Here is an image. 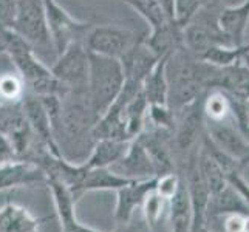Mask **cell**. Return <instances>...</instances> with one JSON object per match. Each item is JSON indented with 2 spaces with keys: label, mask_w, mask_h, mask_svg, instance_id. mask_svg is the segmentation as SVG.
I'll return each mask as SVG.
<instances>
[{
  "label": "cell",
  "mask_w": 249,
  "mask_h": 232,
  "mask_svg": "<svg viewBox=\"0 0 249 232\" xmlns=\"http://www.w3.org/2000/svg\"><path fill=\"white\" fill-rule=\"evenodd\" d=\"M225 223H223V232H243L245 217L238 214H229L225 215Z\"/></svg>",
  "instance_id": "f1b7e54d"
},
{
  "label": "cell",
  "mask_w": 249,
  "mask_h": 232,
  "mask_svg": "<svg viewBox=\"0 0 249 232\" xmlns=\"http://www.w3.org/2000/svg\"><path fill=\"white\" fill-rule=\"evenodd\" d=\"M229 96L240 101L249 99V67L243 62H235L228 67H220L215 87Z\"/></svg>",
  "instance_id": "4fadbf2b"
},
{
  "label": "cell",
  "mask_w": 249,
  "mask_h": 232,
  "mask_svg": "<svg viewBox=\"0 0 249 232\" xmlns=\"http://www.w3.org/2000/svg\"><path fill=\"white\" fill-rule=\"evenodd\" d=\"M13 31L34 51L51 50L56 54L48 30L44 0H17Z\"/></svg>",
  "instance_id": "3957f363"
},
{
  "label": "cell",
  "mask_w": 249,
  "mask_h": 232,
  "mask_svg": "<svg viewBox=\"0 0 249 232\" xmlns=\"http://www.w3.org/2000/svg\"><path fill=\"white\" fill-rule=\"evenodd\" d=\"M181 181H183V178L178 174H175V172L158 175L157 183H155V191L162 196V198L169 201L172 196L177 194L179 186H181Z\"/></svg>",
  "instance_id": "d4e9b609"
},
{
  "label": "cell",
  "mask_w": 249,
  "mask_h": 232,
  "mask_svg": "<svg viewBox=\"0 0 249 232\" xmlns=\"http://www.w3.org/2000/svg\"><path fill=\"white\" fill-rule=\"evenodd\" d=\"M172 232H192L191 223H172Z\"/></svg>",
  "instance_id": "4dcf8cb0"
},
{
  "label": "cell",
  "mask_w": 249,
  "mask_h": 232,
  "mask_svg": "<svg viewBox=\"0 0 249 232\" xmlns=\"http://www.w3.org/2000/svg\"><path fill=\"white\" fill-rule=\"evenodd\" d=\"M150 124V128H160L172 133L175 127V111L167 104H149L145 124Z\"/></svg>",
  "instance_id": "cb8c5ba5"
},
{
  "label": "cell",
  "mask_w": 249,
  "mask_h": 232,
  "mask_svg": "<svg viewBox=\"0 0 249 232\" xmlns=\"http://www.w3.org/2000/svg\"><path fill=\"white\" fill-rule=\"evenodd\" d=\"M17 0H0V31L13 30Z\"/></svg>",
  "instance_id": "4316f807"
},
{
  "label": "cell",
  "mask_w": 249,
  "mask_h": 232,
  "mask_svg": "<svg viewBox=\"0 0 249 232\" xmlns=\"http://www.w3.org/2000/svg\"><path fill=\"white\" fill-rule=\"evenodd\" d=\"M196 232H211V231H209L208 228H206V226H204V228H201V229H198V231H196Z\"/></svg>",
  "instance_id": "d590c367"
},
{
  "label": "cell",
  "mask_w": 249,
  "mask_h": 232,
  "mask_svg": "<svg viewBox=\"0 0 249 232\" xmlns=\"http://www.w3.org/2000/svg\"><path fill=\"white\" fill-rule=\"evenodd\" d=\"M27 94V87L20 74L14 71L0 73V106H17Z\"/></svg>",
  "instance_id": "44dd1931"
},
{
  "label": "cell",
  "mask_w": 249,
  "mask_h": 232,
  "mask_svg": "<svg viewBox=\"0 0 249 232\" xmlns=\"http://www.w3.org/2000/svg\"><path fill=\"white\" fill-rule=\"evenodd\" d=\"M223 0H198V3L201 5V6H204V5H212V3H221Z\"/></svg>",
  "instance_id": "1f68e13d"
},
{
  "label": "cell",
  "mask_w": 249,
  "mask_h": 232,
  "mask_svg": "<svg viewBox=\"0 0 249 232\" xmlns=\"http://www.w3.org/2000/svg\"><path fill=\"white\" fill-rule=\"evenodd\" d=\"M20 158L14 147L13 140L6 133L0 132V166L10 164V162H14Z\"/></svg>",
  "instance_id": "484cf974"
},
{
  "label": "cell",
  "mask_w": 249,
  "mask_h": 232,
  "mask_svg": "<svg viewBox=\"0 0 249 232\" xmlns=\"http://www.w3.org/2000/svg\"><path fill=\"white\" fill-rule=\"evenodd\" d=\"M245 106H246V116H248V121H249V99L245 102Z\"/></svg>",
  "instance_id": "836d02e7"
},
{
  "label": "cell",
  "mask_w": 249,
  "mask_h": 232,
  "mask_svg": "<svg viewBox=\"0 0 249 232\" xmlns=\"http://www.w3.org/2000/svg\"><path fill=\"white\" fill-rule=\"evenodd\" d=\"M160 3L162 6V10H164L166 16L169 17V20H174V8H175V0H160Z\"/></svg>",
  "instance_id": "f546056e"
},
{
  "label": "cell",
  "mask_w": 249,
  "mask_h": 232,
  "mask_svg": "<svg viewBox=\"0 0 249 232\" xmlns=\"http://www.w3.org/2000/svg\"><path fill=\"white\" fill-rule=\"evenodd\" d=\"M147 45L158 57L169 56L172 51L183 47V27L175 19L167 20L160 27L150 30V33L144 37Z\"/></svg>",
  "instance_id": "5bb4252c"
},
{
  "label": "cell",
  "mask_w": 249,
  "mask_h": 232,
  "mask_svg": "<svg viewBox=\"0 0 249 232\" xmlns=\"http://www.w3.org/2000/svg\"><path fill=\"white\" fill-rule=\"evenodd\" d=\"M128 183H132V179H127L121 175L115 174L110 167H102V169H89L87 167V172H85L82 183L74 194V200L78 201L82 195L89 194V192L118 191V189L124 187Z\"/></svg>",
  "instance_id": "2e32d148"
},
{
  "label": "cell",
  "mask_w": 249,
  "mask_h": 232,
  "mask_svg": "<svg viewBox=\"0 0 249 232\" xmlns=\"http://www.w3.org/2000/svg\"><path fill=\"white\" fill-rule=\"evenodd\" d=\"M65 93H89V51L82 42H73L50 67Z\"/></svg>",
  "instance_id": "5b68a950"
},
{
  "label": "cell",
  "mask_w": 249,
  "mask_h": 232,
  "mask_svg": "<svg viewBox=\"0 0 249 232\" xmlns=\"http://www.w3.org/2000/svg\"><path fill=\"white\" fill-rule=\"evenodd\" d=\"M166 59L167 56L161 57L142 81V93L149 104H167L169 84L166 77Z\"/></svg>",
  "instance_id": "d6986e66"
},
{
  "label": "cell",
  "mask_w": 249,
  "mask_h": 232,
  "mask_svg": "<svg viewBox=\"0 0 249 232\" xmlns=\"http://www.w3.org/2000/svg\"><path fill=\"white\" fill-rule=\"evenodd\" d=\"M37 183H47V174L31 161L17 160L10 164L0 166V192Z\"/></svg>",
  "instance_id": "8fae6325"
},
{
  "label": "cell",
  "mask_w": 249,
  "mask_h": 232,
  "mask_svg": "<svg viewBox=\"0 0 249 232\" xmlns=\"http://www.w3.org/2000/svg\"><path fill=\"white\" fill-rule=\"evenodd\" d=\"M144 34L118 23L91 25L84 37V47L89 53L121 59L136 42H140Z\"/></svg>",
  "instance_id": "277c9868"
},
{
  "label": "cell",
  "mask_w": 249,
  "mask_h": 232,
  "mask_svg": "<svg viewBox=\"0 0 249 232\" xmlns=\"http://www.w3.org/2000/svg\"><path fill=\"white\" fill-rule=\"evenodd\" d=\"M141 208H142L145 225H147L149 229H155L161 223L162 217H164V212L169 208V201L162 198L155 189H153V191H150L145 195Z\"/></svg>",
  "instance_id": "603a6c76"
},
{
  "label": "cell",
  "mask_w": 249,
  "mask_h": 232,
  "mask_svg": "<svg viewBox=\"0 0 249 232\" xmlns=\"http://www.w3.org/2000/svg\"><path fill=\"white\" fill-rule=\"evenodd\" d=\"M47 184L51 192V196H53L54 208L64 232H102L87 225H82L78 220V217H76V203L78 201L73 198L70 189L65 184L53 178H48Z\"/></svg>",
  "instance_id": "ba28073f"
},
{
  "label": "cell",
  "mask_w": 249,
  "mask_h": 232,
  "mask_svg": "<svg viewBox=\"0 0 249 232\" xmlns=\"http://www.w3.org/2000/svg\"><path fill=\"white\" fill-rule=\"evenodd\" d=\"M243 232H249V215L245 217V226H243Z\"/></svg>",
  "instance_id": "d6a6232c"
},
{
  "label": "cell",
  "mask_w": 249,
  "mask_h": 232,
  "mask_svg": "<svg viewBox=\"0 0 249 232\" xmlns=\"http://www.w3.org/2000/svg\"><path fill=\"white\" fill-rule=\"evenodd\" d=\"M196 164H198L200 175L203 178L206 187H208L211 196L218 194L221 189L228 184V179H226L225 172L221 170V167L217 164V161L213 160L204 149L198 150V158H196Z\"/></svg>",
  "instance_id": "ffe728a7"
},
{
  "label": "cell",
  "mask_w": 249,
  "mask_h": 232,
  "mask_svg": "<svg viewBox=\"0 0 249 232\" xmlns=\"http://www.w3.org/2000/svg\"><path fill=\"white\" fill-rule=\"evenodd\" d=\"M42 223L44 220L11 201L0 208V232H39Z\"/></svg>",
  "instance_id": "ac0fdd59"
},
{
  "label": "cell",
  "mask_w": 249,
  "mask_h": 232,
  "mask_svg": "<svg viewBox=\"0 0 249 232\" xmlns=\"http://www.w3.org/2000/svg\"><path fill=\"white\" fill-rule=\"evenodd\" d=\"M130 141H121V140H98L94 141L93 147L85 158L82 164L89 169H102V167H111L124 157Z\"/></svg>",
  "instance_id": "e0dca14e"
},
{
  "label": "cell",
  "mask_w": 249,
  "mask_h": 232,
  "mask_svg": "<svg viewBox=\"0 0 249 232\" xmlns=\"http://www.w3.org/2000/svg\"><path fill=\"white\" fill-rule=\"evenodd\" d=\"M44 6L56 56L61 54L73 42H82L84 44L85 34L93 25L91 22L78 20L57 0H44Z\"/></svg>",
  "instance_id": "8992f818"
},
{
  "label": "cell",
  "mask_w": 249,
  "mask_h": 232,
  "mask_svg": "<svg viewBox=\"0 0 249 232\" xmlns=\"http://www.w3.org/2000/svg\"><path fill=\"white\" fill-rule=\"evenodd\" d=\"M124 81L119 59L89 53V99L99 118L115 102Z\"/></svg>",
  "instance_id": "7a4b0ae2"
},
{
  "label": "cell",
  "mask_w": 249,
  "mask_h": 232,
  "mask_svg": "<svg viewBox=\"0 0 249 232\" xmlns=\"http://www.w3.org/2000/svg\"><path fill=\"white\" fill-rule=\"evenodd\" d=\"M0 45L3 54L10 57L16 71L25 82L27 93L36 96H64L65 90L59 82L51 68L40 61V57L19 34L13 30L0 31Z\"/></svg>",
  "instance_id": "6da1fadb"
},
{
  "label": "cell",
  "mask_w": 249,
  "mask_h": 232,
  "mask_svg": "<svg viewBox=\"0 0 249 232\" xmlns=\"http://www.w3.org/2000/svg\"><path fill=\"white\" fill-rule=\"evenodd\" d=\"M157 177L136 179L125 184L124 187L116 191V208H115V220L119 225L132 221L135 211L141 208V204L150 191L155 189Z\"/></svg>",
  "instance_id": "9c48e42d"
},
{
  "label": "cell",
  "mask_w": 249,
  "mask_h": 232,
  "mask_svg": "<svg viewBox=\"0 0 249 232\" xmlns=\"http://www.w3.org/2000/svg\"><path fill=\"white\" fill-rule=\"evenodd\" d=\"M226 179L231 186H234L238 194L243 196V200L246 201V204L249 206V184L245 181V178L242 177V172H231V174L226 175Z\"/></svg>",
  "instance_id": "83f0119b"
},
{
  "label": "cell",
  "mask_w": 249,
  "mask_h": 232,
  "mask_svg": "<svg viewBox=\"0 0 249 232\" xmlns=\"http://www.w3.org/2000/svg\"><path fill=\"white\" fill-rule=\"evenodd\" d=\"M123 2L142 17L144 22L149 25V30L157 28L169 20L160 0H123Z\"/></svg>",
  "instance_id": "7402d4cb"
},
{
  "label": "cell",
  "mask_w": 249,
  "mask_h": 232,
  "mask_svg": "<svg viewBox=\"0 0 249 232\" xmlns=\"http://www.w3.org/2000/svg\"><path fill=\"white\" fill-rule=\"evenodd\" d=\"M144 37L140 42H136V44L119 59V62L123 65L124 79L141 84V85H142V81L145 79V76L153 70V67H155L157 62L161 59L145 45Z\"/></svg>",
  "instance_id": "30bf717a"
},
{
  "label": "cell",
  "mask_w": 249,
  "mask_h": 232,
  "mask_svg": "<svg viewBox=\"0 0 249 232\" xmlns=\"http://www.w3.org/2000/svg\"><path fill=\"white\" fill-rule=\"evenodd\" d=\"M242 61H243V62H245V64H246V65L249 67V54H246V56H245V57L242 59Z\"/></svg>",
  "instance_id": "e575fe53"
},
{
  "label": "cell",
  "mask_w": 249,
  "mask_h": 232,
  "mask_svg": "<svg viewBox=\"0 0 249 232\" xmlns=\"http://www.w3.org/2000/svg\"><path fill=\"white\" fill-rule=\"evenodd\" d=\"M249 22V0L237 6H221L218 25L231 45L242 47L245 44V31Z\"/></svg>",
  "instance_id": "7c38bea8"
},
{
  "label": "cell",
  "mask_w": 249,
  "mask_h": 232,
  "mask_svg": "<svg viewBox=\"0 0 249 232\" xmlns=\"http://www.w3.org/2000/svg\"><path fill=\"white\" fill-rule=\"evenodd\" d=\"M110 169L115 174L121 175L127 179H132V181L157 177L155 167H153V162L149 157V153L138 138L130 141L124 157L118 162H115Z\"/></svg>",
  "instance_id": "52a82bcc"
},
{
  "label": "cell",
  "mask_w": 249,
  "mask_h": 232,
  "mask_svg": "<svg viewBox=\"0 0 249 232\" xmlns=\"http://www.w3.org/2000/svg\"><path fill=\"white\" fill-rule=\"evenodd\" d=\"M229 214H238V215L248 217L249 206L237 189L228 183L218 194L212 195L209 198L208 211H206V223L213 218L229 215Z\"/></svg>",
  "instance_id": "9a60e30c"
}]
</instances>
